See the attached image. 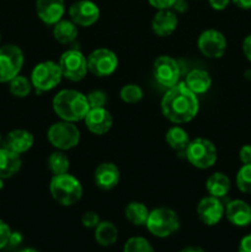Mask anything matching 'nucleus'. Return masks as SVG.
Listing matches in <instances>:
<instances>
[{
	"instance_id": "nucleus-1",
	"label": "nucleus",
	"mask_w": 251,
	"mask_h": 252,
	"mask_svg": "<svg viewBox=\"0 0 251 252\" xmlns=\"http://www.w3.org/2000/svg\"><path fill=\"white\" fill-rule=\"evenodd\" d=\"M161 113L174 125L188 123L197 116L199 102L197 95L192 93L185 83L176 84L167 89L160 102Z\"/></svg>"
},
{
	"instance_id": "nucleus-2",
	"label": "nucleus",
	"mask_w": 251,
	"mask_h": 252,
	"mask_svg": "<svg viewBox=\"0 0 251 252\" xmlns=\"http://www.w3.org/2000/svg\"><path fill=\"white\" fill-rule=\"evenodd\" d=\"M52 107L62 121L73 123L84 121L90 110L86 95L73 89H64L57 93L52 101Z\"/></svg>"
},
{
	"instance_id": "nucleus-3",
	"label": "nucleus",
	"mask_w": 251,
	"mask_h": 252,
	"mask_svg": "<svg viewBox=\"0 0 251 252\" xmlns=\"http://www.w3.org/2000/svg\"><path fill=\"white\" fill-rule=\"evenodd\" d=\"M49 192L57 203L70 207L78 203L83 197V185L69 172L54 175L49 182Z\"/></svg>"
},
{
	"instance_id": "nucleus-4",
	"label": "nucleus",
	"mask_w": 251,
	"mask_h": 252,
	"mask_svg": "<svg viewBox=\"0 0 251 252\" xmlns=\"http://www.w3.org/2000/svg\"><path fill=\"white\" fill-rule=\"evenodd\" d=\"M145 226L157 238H169L180 229L179 214L167 207H157L149 212Z\"/></svg>"
},
{
	"instance_id": "nucleus-5",
	"label": "nucleus",
	"mask_w": 251,
	"mask_h": 252,
	"mask_svg": "<svg viewBox=\"0 0 251 252\" xmlns=\"http://www.w3.org/2000/svg\"><path fill=\"white\" fill-rule=\"evenodd\" d=\"M185 158L197 169H211L218 159V152L213 142L207 138H194L185 152Z\"/></svg>"
},
{
	"instance_id": "nucleus-6",
	"label": "nucleus",
	"mask_w": 251,
	"mask_h": 252,
	"mask_svg": "<svg viewBox=\"0 0 251 252\" xmlns=\"http://www.w3.org/2000/svg\"><path fill=\"white\" fill-rule=\"evenodd\" d=\"M63 79L61 66L53 61H44L36 64L31 71L32 86L39 93L53 90L61 84Z\"/></svg>"
},
{
	"instance_id": "nucleus-7",
	"label": "nucleus",
	"mask_w": 251,
	"mask_h": 252,
	"mask_svg": "<svg viewBox=\"0 0 251 252\" xmlns=\"http://www.w3.org/2000/svg\"><path fill=\"white\" fill-rule=\"evenodd\" d=\"M47 139L57 150H70L80 142V130L73 122L59 121L47 130Z\"/></svg>"
},
{
	"instance_id": "nucleus-8",
	"label": "nucleus",
	"mask_w": 251,
	"mask_h": 252,
	"mask_svg": "<svg viewBox=\"0 0 251 252\" xmlns=\"http://www.w3.org/2000/svg\"><path fill=\"white\" fill-rule=\"evenodd\" d=\"M24 63V52L17 44L0 46V84H7L19 75Z\"/></svg>"
},
{
	"instance_id": "nucleus-9",
	"label": "nucleus",
	"mask_w": 251,
	"mask_h": 252,
	"mask_svg": "<svg viewBox=\"0 0 251 252\" xmlns=\"http://www.w3.org/2000/svg\"><path fill=\"white\" fill-rule=\"evenodd\" d=\"M63 78L69 81H80L88 74V61L79 49H68L61 56L58 62Z\"/></svg>"
},
{
	"instance_id": "nucleus-10",
	"label": "nucleus",
	"mask_w": 251,
	"mask_h": 252,
	"mask_svg": "<svg viewBox=\"0 0 251 252\" xmlns=\"http://www.w3.org/2000/svg\"><path fill=\"white\" fill-rule=\"evenodd\" d=\"M88 69L93 75L97 78L110 76L117 70L118 57L108 48H96L86 57Z\"/></svg>"
},
{
	"instance_id": "nucleus-11",
	"label": "nucleus",
	"mask_w": 251,
	"mask_h": 252,
	"mask_svg": "<svg viewBox=\"0 0 251 252\" xmlns=\"http://www.w3.org/2000/svg\"><path fill=\"white\" fill-rule=\"evenodd\" d=\"M153 74L159 85L170 89L179 84L181 69L176 59L172 58L171 56L164 54L155 59L154 65H153Z\"/></svg>"
},
{
	"instance_id": "nucleus-12",
	"label": "nucleus",
	"mask_w": 251,
	"mask_h": 252,
	"mask_svg": "<svg viewBox=\"0 0 251 252\" xmlns=\"http://www.w3.org/2000/svg\"><path fill=\"white\" fill-rule=\"evenodd\" d=\"M197 46L204 57L209 59H219L225 54L228 42L220 31L208 29L204 30L198 36Z\"/></svg>"
},
{
	"instance_id": "nucleus-13",
	"label": "nucleus",
	"mask_w": 251,
	"mask_h": 252,
	"mask_svg": "<svg viewBox=\"0 0 251 252\" xmlns=\"http://www.w3.org/2000/svg\"><path fill=\"white\" fill-rule=\"evenodd\" d=\"M100 15V7L91 0H78L69 7V16L76 26H93L98 21Z\"/></svg>"
},
{
	"instance_id": "nucleus-14",
	"label": "nucleus",
	"mask_w": 251,
	"mask_h": 252,
	"mask_svg": "<svg viewBox=\"0 0 251 252\" xmlns=\"http://www.w3.org/2000/svg\"><path fill=\"white\" fill-rule=\"evenodd\" d=\"M225 207L220 198L207 196L203 197L197 204V216L199 220L208 226H214L223 219Z\"/></svg>"
},
{
	"instance_id": "nucleus-15",
	"label": "nucleus",
	"mask_w": 251,
	"mask_h": 252,
	"mask_svg": "<svg viewBox=\"0 0 251 252\" xmlns=\"http://www.w3.org/2000/svg\"><path fill=\"white\" fill-rule=\"evenodd\" d=\"M86 128L89 132L96 135H102L110 132L113 126V117L105 107L90 108L88 115L84 118Z\"/></svg>"
},
{
	"instance_id": "nucleus-16",
	"label": "nucleus",
	"mask_w": 251,
	"mask_h": 252,
	"mask_svg": "<svg viewBox=\"0 0 251 252\" xmlns=\"http://www.w3.org/2000/svg\"><path fill=\"white\" fill-rule=\"evenodd\" d=\"M36 14L46 25H56L65 14L64 0H36Z\"/></svg>"
},
{
	"instance_id": "nucleus-17",
	"label": "nucleus",
	"mask_w": 251,
	"mask_h": 252,
	"mask_svg": "<svg viewBox=\"0 0 251 252\" xmlns=\"http://www.w3.org/2000/svg\"><path fill=\"white\" fill-rule=\"evenodd\" d=\"M33 144V134L27 129H12L2 138V147L19 155L29 152Z\"/></svg>"
},
{
	"instance_id": "nucleus-18",
	"label": "nucleus",
	"mask_w": 251,
	"mask_h": 252,
	"mask_svg": "<svg viewBox=\"0 0 251 252\" xmlns=\"http://www.w3.org/2000/svg\"><path fill=\"white\" fill-rule=\"evenodd\" d=\"M179 25V17L172 9L157 10L152 19V30L157 36L167 37L175 32Z\"/></svg>"
},
{
	"instance_id": "nucleus-19",
	"label": "nucleus",
	"mask_w": 251,
	"mask_h": 252,
	"mask_svg": "<svg viewBox=\"0 0 251 252\" xmlns=\"http://www.w3.org/2000/svg\"><path fill=\"white\" fill-rule=\"evenodd\" d=\"M121 179L120 169L113 162H102L98 165L94 174V180L98 189L103 191H111L115 187H117Z\"/></svg>"
},
{
	"instance_id": "nucleus-20",
	"label": "nucleus",
	"mask_w": 251,
	"mask_h": 252,
	"mask_svg": "<svg viewBox=\"0 0 251 252\" xmlns=\"http://www.w3.org/2000/svg\"><path fill=\"white\" fill-rule=\"evenodd\" d=\"M224 216L230 224L244 228L251 224V206L243 199H234L225 206Z\"/></svg>"
},
{
	"instance_id": "nucleus-21",
	"label": "nucleus",
	"mask_w": 251,
	"mask_h": 252,
	"mask_svg": "<svg viewBox=\"0 0 251 252\" xmlns=\"http://www.w3.org/2000/svg\"><path fill=\"white\" fill-rule=\"evenodd\" d=\"M22 166L21 155L6 149L0 148V179L7 180L20 171Z\"/></svg>"
},
{
	"instance_id": "nucleus-22",
	"label": "nucleus",
	"mask_w": 251,
	"mask_h": 252,
	"mask_svg": "<svg viewBox=\"0 0 251 252\" xmlns=\"http://www.w3.org/2000/svg\"><path fill=\"white\" fill-rule=\"evenodd\" d=\"M187 88L196 95L206 94L212 86V78L208 71L203 69H192L185 79Z\"/></svg>"
},
{
	"instance_id": "nucleus-23",
	"label": "nucleus",
	"mask_w": 251,
	"mask_h": 252,
	"mask_svg": "<svg viewBox=\"0 0 251 252\" xmlns=\"http://www.w3.org/2000/svg\"><path fill=\"white\" fill-rule=\"evenodd\" d=\"M230 187V179L223 172H214L206 181V189L209 196L220 199L229 193Z\"/></svg>"
},
{
	"instance_id": "nucleus-24",
	"label": "nucleus",
	"mask_w": 251,
	"mask_h": 252,
	"mask_svg": "<svg viewBox=\"0 0 251 252\" xmlns=\"http://www.w3.org/2000/svg\"><path fill=\"white\" fill-rule=\"evenodd\" d=\"M165 140L172 150L184 155L186 152V148L188 147L189 142H191L188 133L180 126H172L171 128H169L166 134H165Z\"/></svg>"
},
{
	"instance_id": "nucleus-25",
	"label": "nucleus",
	"mask_w": 251,
	"mask_h": 252,
	"mask_svg": "<svg viewBox=\"0 0 251 252\" xmlns=\"http://www.w3.org/2000/svg\"><path fill=\"white\" fill-rule=\"evenodd\" d=\"M94 230H95L94 236H95L96 243L100 246H103V248L115 245L118 239V229L112 221H100Z\"/></svg>"
},
{
	"instance_id": "nucleus-26",
	"label": "nucleus",
	"mask_w": 251,
	"mask_h": 252,
	"mask_svg": "<svg viewBox=\"0 0 251 252\" xmlns=\"http://www.w3.org/2000/svg\"><path fill=\"white\" fill-rule=\"evenodd\" d=\"M53 37L61 44H70L78 37V26L71 20H64L53 25Z\"/></svg>"
},
{
	"instance_id": "nucleus-27",
	"label": "nucleus",
	"mask_w": 251,
	"mask_h": 252,
	"mask_svg": "<svg viewBox=\"0 0 251 252\" xmlns=\"http://www.w3.org/2000/svg\"><path fill=\"white\" fill-rule=\"evenodd\" d=\"M149 209L142 202L133 201L127 204L125 209V216L126 219L129 221L130 224L135 226H143L145 225L149 217Z\"/></svg>"
},
{
	"instance_id": "nucleus-28",
	"label": "nucleus",
	"mask_w": 251,
	"mask_h": 252,
	"mask_svg": "<svg viewBox=\"0 0 251 252\" xmlns=\"http://www.w3.org/2000/svg\"><path fill=\"white\" fill-rule=\"evenodd\" d=\"M70 160L63 150H56L47 159V167L52 175H62L68 172Z\"/></svg>"
},
{
	"instance_id": "nucleus-29",
	"label": "nucleus",
	"mask_w": 251,
	"mask_h": 252,
	"mask_svg": "<svg viewBox=\"0 0 251 252\" xmlns=\"http://www.w3.org/2000/svg\"><path fill=\"white\" fill-rule=\"evenodd\" d=\"M9 91L12 96L17 98H25L31 94L32 91V83L30 79H27L26 76L19 74L17 76H15L11 81H9Z\"/></svg>"
},
{
	"instance_id": "nucleus-30",
	"label": "nucleus",
	"mask_w": 251,
	"mask_h": 252,
	"mask_svg": "<svg viewBox=\"0 0 251 252\" xmlns=\"http://www.w3.org/2000/svg\"><path fill=\"white\" fill-rule=\"evenodd\" d=\"M123 252H155V250L144 236H132L126 241Z\"/></svg>"
},
{
	"instance_id": "nucleus-31",
	"label": "nucleus",
	"mask_w": 251,
	"mask_h": 252,
	"mask_svg": "<svg viewBox=\"0 0 251 252\" xmlns=\"http://www.w3.org/2000/svg\"><path fill=\"white\" fill-rule=\"evenodd\" d=\"M142 88L137 84H126L120 91V97L126 103H137L143 98Z\"/></svg>"
},
{
	"instance_id": "nucleus-32",
	"label": "nucleus",
	"mask_w": 251,
	"mask_h": 252,
	"mask_svg": "<svg viewBox=\"0 0 251 252\" xmlns=\"http://www.w3.org/2000/svg\"><path fill=\"white\" fill-rule=\"evenodd\" d=\"M236 186L243 193L251 194V164L243 165L235 177Z\"/></svg>"
},
{
	"instance_id": "nucleus-33",
	"label": "nucleus",
	"mask_w": 251,
	"mask_h": 252,
	"mask_svg": "<svg viewBox=\"0 0 251 252\" xmlns=\"http://www.w3.org/2000/svg\"><path fill=\"white\" fill-rule=\"evenodd\" d=\"M90 108L105 107L107 102V95L102 90H93L86 95Z\"/></svg>"
},
{
	"instance_id": "nucleus-34",
	"label": "nucleus",
	"mask_w": 251,
	"mask_h": 252,
	"mask_svg": "<svg viewBox=\"0 0 251 252\" xmlns=\"http://www.w3.org/2000/svg\"><path fill=\"white\" fill-rule=\"evenodd\" d=\"M100 217L96 212L93 211H88L83 214L81 217V224H83L84 228H88V229H95L96 226L98 225L100 223Z\"/></svg>"
},
{
	"instance_id": "nucleus-35",
	"label": "nucleus",
	"mask_w": 251,
	"mask_h": 252,
	"mask_svg": "<svg viewBox=\"0 0 251 252\" xmlns=\"http://www.w3.org/2000/svg\"><path fill=\"white\" fill-rule=\"evenodd\" d=\"M11 233L12 230L9 224L2 220V219H0V250H2V249L9 245Z\"/></svg>"
},
{
	"instance_id": "nucleus-36",
	"label": "nucleus",
	"mask_w": 251,
	"mask_h": 252,
	"mask_svg": "<svg viewBox=\"0 0 251 252\" xmlns=\"http://www.w3.org/2000/svg\"><path fill=\"white\" fill-rule=\"evenodd\" d=\"M239 159L241 164H251V144H245L239 150Z\"/></svg>"
},
{
	"instance_id": "nucleus-37",
	"label": "nucleus",
	"mask_w": 251,
	"mask_h": 252,
	"mask_svg": "<svg viewBox=\"0 0 251 252\" xmlns=\"http://www.w3.org/2000/svg\"><path fill=\"white\" fill-rule=\"evenodd\" d=\"M149 4L153 7H155L157 10H162V9H171L172 5L175 4L176 0H148Z\"/></svg>"
},
{
	"instance_id": "nucleus-38",
	"label": "nucleus",
	"mask_w": 251,
	"mask_h": 252,
	"mask_svg": "<svg viewBox=\"0 0 251 252\" xmlns=\"http://www.w3.org/2000/svg\"><path fill=\"white\" fill-rule=\"evenodd\" d=\"M208 2L212 9L217 10V11H221V10H225L228 7L231 0H208Z\"/></svg>"
},
{
	"instance_id": "nucleus-39",
	"label": "nucleus",
	"mask_w": 251,
	"mask_h": 252,
	"mask_svg": "<svg viewBox=\"0 0 251 252\" xmlns=\"http://www.w3.org/2000/svg\"><path fill=\"white\" fill-rule=\"evenodd\" d=\"M238 252H251V233L241 239L239 243Z\"/></svg>"
},
{
	"instance_id": "nucleus-40",
	"label": "nucleus",
	"mask_w": 251,
	"mask_h": 252,
	"mask_svg": "<svg viewBox=\"0 0 251 252\" xmlns=\"http://www.w3.org/2000/svg\"><path fill=\"white\" fill-rule=\"evenodd\" d=\"M243 52L249 62H251V33L245 37L243 42Z\"/></svg>"
},
{
	"instance_id": "nucleus-41",
	"label": "nucleus",
	"mask_w": 251,
	"mask_h": 252,
	"mask_svg": "<svg viewBox=\"0 0 251 252\" xmlns=\"http://www.w3.org/2000/svg\"><path fill=\"white\" fill-rule=\"evenodd\" d=\"M172 10H174L175 12H185L187 11V9H188V4H187L186 0H176L175 1V4L172 5L171 7Z\"/></svg>"
},
{
	"instance_id": "nucleus-42",
	"label": "nucleus",
	"mask_w": 251,
	"mask_h": 252,
	"mask_svg": "<svg viewBox=\"0 0 251 252\" xmlns=\"http://www.w3.org/2000/svg\"><path fill=\"white\" fill-rule=\"evenodd\" d=\"M235 6L243 10H251V0H231Z\"/></svg>"
},
{
	"instance_id": "nucleus-43",
	"label": "nucleus",
	"mask_w": 251,
	"mask_h": 252,
	"mask_svg": "<svg viewBox=\"0 0 251 252\" xmlns=\"http://www.w3.org/2000/svg\"><path fill=\"white\" fill-rule=\"evenodd\" d=\"M22 243V235L20 233H16V231H12L11 236H10L9 245L17 246Z\"/></svg>"
},
{
	"instance_id": "nucleus-44",
	"label": "nucleus",
	"mask_w": 251,
	"mask_h": 252,
	"mask_svg": "<svg viewBox=\"0 0 251 252\" xmlns=\"http://www.w3.org/2000/svg\"><path fill=\"white\" fill-rule=\"evenodd\" d=\"M180 252H206L199 246H186V248L182 249Z\"/></svg>"
},
{
	"instance_id": "nucleus-45",
	"label": "nucleus",
	"mask_w": 251,
	"mask_h": 252,
	"mask_svg": "<svg viewBox=\"0 0 251 252\" xmlns=\"http://www.w3.org/2000/svg\"><path fill=\"white\" fill-rule=\"evenodd\" d=\"M19 252H38V251L34 250V249L32 248H27V249H22V250H20Z\"/></svg>"
},
{
	"instance_id": "nucleus-46",
	"label": "nucleus",
	"mask_w": 251,
	"mask_h": 252,
	"mask_svg": "<svg viewBox=\"0 0 251 252\" xmlns=\"http://www.w3.org/2000/svg\"><path fill=\"white\" fill-rule=\"evenodd\" d=\"M2 138H4V137H2L1 133H0V148L2 147Z\"/></svg>"
},
{
	"instance_id": "nucleus-47",
	"label": "nucleus",
	"mask_w": 251,
	"mask_h": 252,
	"mask_svg": "<svg viewBox=\"0 0 251 252\" xmlns=\"http://www.w3.org/2000/svg\"><path fill=\"white\" fill-rule=\"evenodd\" d=\"M0 43H1V34H0Z\"/></svg>"
}]
</instances>
